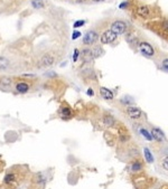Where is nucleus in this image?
<instances>
[{"label": "nucleus", "mask_w": 168, "mask_h": 189, "mask_svg": "<svg viewBox=\"0 0 168 189\" xmlns=\"http://www.w3.org/2000/svg\"><path fill=\"white\" fill-rule=\"evenodd\" d=\"M27 172H28V169L24 166L11 167L6 171L2 179V186L6 189H16L24 181Z\"/></svg>", "instance_id": "obj_1"}, {"label": "nucleus", "mask_w": 168, "mask_h": 189, "mask_svg": "<svg viewBox=\"0 0 168 189\" xmlns=\"http://www.w3.org/2000/svg\"><path fill=\"white\" fill-rule=\"evenodd\" d=\"M46 182H47V179L43 172H37L33 176V179H31L33 189H44Z\"/></svg>", "instance_id": "obj_2"}, {"label": "nucleus", "mask_w": 168, "mask_h": 189, "mask_svg": "<svg viewBox=\"0 0 168 189\" xmlns=\"http://www.w3.org/2000/svg\"><path fill=\"white\" fill-rule=\"evenodd\" d=\"M31 82H27V81H18L16 83L15 85V90L17 93L19 94H26L31 91Z\"/></svg>", "instance_id": "obj_3"}, {"label": "nucleus", "mask_w": 168, "mask_h": 189, "mask_svg": "<svg viewBox=\"0 0 168 189\" xmlns=\"http://www.w3.org/2000/svg\"><path fill=\"white\" fill-rule=\"evenodd\" d=\"M126 29H127L126 22H123L122 20H117L111 25V29H110V30H111L112 33H114V34L118 36V35L123 34V33L126 31Z\"/></svg>", "instance_id": "obj_4"}, {"label": "nucleus", "mask_w": 168, "mask_h": 189, "mask_svg": "<svg viewBox=\"0 0 168 189\" xmlns=\"http://www.w3.org/2000/svg\"><path fill=\"white\" fill-rule=\"evenodd\" d=\"M126 112H127V115L130 119L132 120H139V119L143 117V112L139 107L136 106H128L126 109Z\"/></svg>", "instance_id": "obj_5"}, {"label": "nucleus", "mask_w": 168, "mask_h": 189, "mask_svg": "<svg viewBox=\"0 0 168 189\" xmlns=\"http://www.w3.org/2000/svg\"><path fill=\"white\" fill-rule=\"evenodd\" d=\"M97 34L94 30L87 31V34L83 37V44L84 45H93L95 41H97Z\"/></svg>", "instance_id": "obj_6"}, {"label": "nucleus", "mask_w": 168, "mask_h": 189, "mask_svg": "<svg viewBox=\"0 0 168 189\" xmlns=\"http://www.w3.org/2000/svg\"><path fill=\"white\" fill-rule=\"evenodd\" d=\"M139 49H140V51L143 53L145 56H153V54H155L153 46L150 44L146 43V41H143V43L139 44Z\"/></svg>", "instance_id": "obj_7"}, {"label": "nucleus", "mask_w": 168, "mask_h": 189, "mask_svg": "<svg viewBox=\"0 0 168 189\" xmlns=\"http://www.w3.org/2000/svg\"><path fill=\"white\" fill-rule=\"evenodd\" d=\"M117 39V35L114 33H112L111 30L104 31L101 35V43L102 44H110L112 41H114Z\"/></svg>", "instance_id": "obj_8"}, {"label": "nucleus", "mask_w": 168, "mask_h": 189, "mask_svg": "<svg viewBox=\"0 0 168 189\" xmlns=\"http://www.w3.org/2000/svg\"><path fill=\"white\" fill-rule=\"evenodd\" d=\"M58 114H60V117H61V118L65 119V120H68V119H71L72 117L74 115V112H73V110H72L70 106H67V105H63V106L60 109Z\"/></svg>", "instance_id": "obj_9"}, {"label": "nucleus", "mask_w": 168, "mask_h": 189, "mask_svg": "<svg viewBox=\"0 0 168 189\" xmlns=\"http://www.w3.org/2000/svg\"><path fill=\"white\" fill-rule=\"evenodd\" d=\"M150 134H151V138L155 139L158 142H164L165 141V134L159 128H153Z\"/></svg>", "instance_id": "obj_10"}, {"label": "nucleus", "mask_w": 168, "mask_h": 189, "mask_svg": "<svg viewBox=\"0 0 168 189\" xmlns=\"http://www.w3.org/2000/svg\"><path fill=\"white\" fill-rule=\"evenodd\" d=\"M14 80L9 76H1L0 77V87L1 88H10L12 87Z\"/></svg>", "instance_id": "obj_11"}, {"label": "nucleus", "mask_w": 168, "mask_h": 189, "mask_svg": "<svg viewBox=\"0 0 168 189\" xmlns=\"http://www.w3.org/2000/svg\"><path fill=\"white\" fill-rule=\"evenodd\" d=\"M100 95H101L104 100H108V101H112L114 98V95H113V92L110 91L107 87H100Z\"/></svg>", "instance_id": "obj_12"}, {"label": "nucleus", "mask_w": 168, "mask_h": 189, "mask_svg": "<svg viewBox=\"0 0 168 189\" xmlns=\"http://www.w3.org/2000/svg\"><path fill=\"white\" fill-rule=\"evenodd\" d=\"M41 65L45 67L51 66V65L54 64V57L52 56V55H49V54H46V55H44V56L41 57Z\"/></svg>", "instance_id": "obj_13"}, {"label": "nucleus", "mask_w": 168, "mask_h": 189, "mask_svg": "<svg viewBox=\"0 0 168 189\" xmlns=\"http://www.w3.org/2000/svg\"><path fill=\"white\" fill-rule=\"evenodd\" d=\"M103 123L107 125V127H113L114 123H116V119L113 118L110 114H107L103 117Z\"/></svg>", "instance_id": "obj_14"}, {"label": "nucleus", "mask_w": 168, "mask_h": 189, "mask_svg": "<svg viewBox=\"0 0 168 189\" xmlns=\"http://www.w3.org/2000/svg\"><path fill=\"white\" fill-rule=\"evenodd\" d=\"M137 14L139 16L143 17V18H146V17L149 16V8H148L147 6H140V7L138 8Z\"/></svg>", "instance_id": "obj_15"}, {"label": "nucleus", "mask_w": 168, "mask_h": 189, "mask_svg": "<svg viewBox=\"0 0 168 189\" xmlns=\"http://www.w3.org/2000/svg\"><path fill=\"white\" fill-rule=\"evenodd\" d=\"M143 154H145V159H146V161H147L148 164H153V154L150 152V150L148 148H145L143 149Z\"/></svg>", "instance_id": "obj_16"}, {"label": "nucleus", "mask_w": 168, "mask_h": 189, "mask_svg": "<svg viewBox=\"0 0 168 189\" xmlns=\"http://www.w3.org/2000/svg\"><path fill=\"white\" fill-rule=\"evenodd\" d=\"M9 67V61L6 57L0 56V71H6Z\"/></svg>", "instance_id": "obj_17"}, {"label": "nucleus", "mask_w": 168, "mask_h": 189, "mask_svg": "<svg viewBox=\"0 0 168 189\" xmlns=\"http://www.w3.org/2000/svg\"><path fill=\"white\" fill-rule=\"evenodd\" d=\"M141 169H143V164L139 160L132 162V164H131V171L132 172H139Z\"/></svg>", "instance_id": "obj_18"}, {"label": "nucleus", "mask_w": 168, "mask_h": 189, "mask_svg": "<svg viewBox=\"0 0 168 189\" xmlns=\"http://www.w3.org/2000/svg\"><path fill=\"white\" fill-rule=\"evenodd\" d=\"M82 57H83V61H85V62L92 61L93 57H92V54H91V49H84V51H82Z\"/></svg>", "instance_id": "obj_19"}, {"label": "nucleus", "mask_w": 168, "mask_h": 189, "mask_svg": "<svg viewBox=\"0 0 168 189\" xmlns=\"http://www.w3.org/2000/svg\"><path fill=\"white\" fill-rule=\"evenodd\" d=\"M91 54L93 58H97V57H100L103 54V49L101 47H94L93 49H91Z\"/></svg>", "instance_id": "obj_20"}, {"label": "nucleus", "mask_w": 168, "mask_h": 189, "mask_svg": "<svg viewBox=\"0 0 168 189\" xmlns=\"http://www.w3.org/2000/svg\"><path fill=\"white\" fill-rule=\"evenodd\" d=\"M31 6L35 9H43L45 5H44V0H31Z\"/></svg>", "instance_id": "obj_21"}, {"label": "nucleus", "mask_w": 168, "mask_h": 189, "mask_svg": "<svg viewBox=\"0 0 168 189\" xmlns=\"http://www.w3.org/2000/svg\"><path fill=\"white\" fill-rule=\"evenodd\" d=\"M140 133L143 134V138H146L148 140V141H153V138H151V134H150V132L148 131L147 129H140Z\"/></svg>", "instance_id": "obj_22"}, {"label": "nucleus", "mask_w": 168, "mask_h": 189, "mask_svg": "<svg viewBox=\"0 0 168 189\" xmlns=\"http://www.w3.org/2000/svg\"><path fill=\"white\" fill-rule=\"evenodd\" d=\"M161 167H163L165 170H167L168 171V156L167 157H165V158L161 160Z\"/></svg>", "instance_id": "obj_23"}, {"label": "nucleus", "mask_w": 168, "mask_h": 189, "mask_svg": "<svg viewBox=\"0 0 168 189\" xmlns=\"http://www.w3.org/2000/svg\"><path fill=\"white\" fill-rule=\"evenodd\" d=\"M84 24H85V20H77V21L74 22L73 27H74V28H79V27H82Z\"/></svg>", "instance_id": "obj_24"}, {"label": "nucleus", "mask_w": 168, "mask_h": 189, "mask_svg": "<svg viewBox=\"0 0 168 189\" xmlns=\"http://www.w3.org/2000/svg\"><path fill=\"white\" fill-rule=\"evenodd\" d=\"M79 37H81V33L77 30H74L73 31V34H72V39L74 41V39H77Z\"/></svg>", "instance_id": "obj_25"}, {"label": "nucleus", "mask_w": 168, "mask_h": 189, "mask_svg": "<svg viewBox=\"0 0 168 189\" xmlns=\"http://www.w3.org/2000/svg\"><path fill=\"white\" fill-rule=\"evenodd\" d=\"M163 68L166 72H168V58H166V59L163 61Z\"/></svg>", "instance_id": "obj_26"}, {"label": "nucleus", "mask_w": 168, "mask_h": 189, "mask_svg": "<svg viewBox=\"0 0 168 189\" xmlns=\"http://www.w3.org/2000/svg\"><path fill=\"white\" fill-rule=\"evenodd\" d=\"M77 58H79V49H75L74 54H73V62H76Z\"/></svg>", "instance_id": "obj_27"}, {"label": "nucleus", "mask_w": 168, "mask_h": 189, "mask_svg": "<svg viewBox=\"0 0 168 189\" xmlns=\"http://www.w3.org/2000/svg\"><path fill=\"white\" fill-rule=\"evenodd\" d=\"M87 94L89 95V96H93V95H94V91H93L91 87H90V88H87Z\"/></svg>", "instance_id": "obj_28"}, {"label": "nucleus", "mask_w": 168, "mask_h": 189, "mask_svg": "<svg viewBox=\"0 0 168 189\" xmlns=\"http://www.w3.org/2000/svg\"><path fill=\"white\" fill-rule=\"evenodd\" d=\"M128 5H129V4H128V1H126V2H122L121 5L119 6V8H121V9H124V8H126Z\"/></svg>", "instance_id": "obj_29"}, {"label": "nucleus", "mask_w": 168, "mask_h": 189, "mask_svg": "<svg viewBox=\"0 0 168 189\" xmlns=\"http://www.w3.org/2000/svg\"><path fill=\"white\" fill-rule=\"evenodd\" d=\"M163 28H164V29H168V20L164 21V24H163Z\"/></svg>", "instance_id": "obj_30"}, {"label": "nucleus", "mask_w": 168, "mask_h": 189, "mask_svg": "<svg viewBox=\"0 0 168 189\" xmlns=\"http://www.w3.org/2000/svg\"><path fill=\"white\" fill-rule=\"evenodd\" d=\"M45 75H46V76H53V77H55V76H56L55 73H46Z\"/></svg>", "instance_id": "obj_31"}, {"label": "nucleus", "mask_w": 168, "mask_h": 189, "mask_svg": "<svg viewBox=\"0 0 168 189\" xmlns=\"http://www.w3.org/2000/svg\"><path fill=\"white\" fill-rule=\"evenodd\" d=\"M2 166H4V162L0 161V172H1V169H2Z\"/></svg>", "instance_id": "obj_32"}, {"label": "nucleus", "mask_w": 168, "mask_h": 189, "mask_svg": "<svg viewBox=\"0 0 168 189\" xmlns=\"http://www.w3.org/2000/svg\"><path fill=\"white\" fill-rule=\"evenodd\" d=\"M93 1H95V2H101V1H104V0H93Z\"/></svg>", "instance_id": "obj_33"}, {"label": "nucleus", "mask_w": 168, "mask_h": 189, "mask_svg": "<svg viewBox=\"0 0 168 189\" xmlns=\"http://www.w3.org/2000/svg\"><path fill=\"white\" fill-rule=\"evenodd\" d=\"M85 0H76V2H84Z\"/></svg>", "instance_id": "obj_34"}]
</instances>
